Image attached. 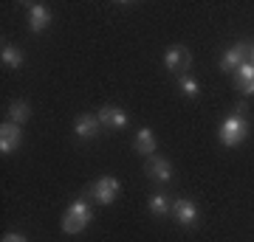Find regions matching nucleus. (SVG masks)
Returning <instances> with one entry per match:
<instances>
[{
    "label": "nucleus",
    "instance_id": "nucleus-7",
    "mask_svg": "<svg viewBox=\"0 0 254 242\" xmlns=\"http://www.w3.org/2000/svg\"><path fill=\"white\" fill-rule=\"evenodd\" d=\"M48 26H51V11H48V6H43V3H28V28L34 34H43Z\"/></svg>",
    "mask_w": 254,
    "mask_h": 242
},
{
    "label": "nucleus",
    "instance_id": "nucleus-9",
    "mask_svg": "<svg viewBox=\"0 0 254 242\" xmlns=\"http://www.w3.org/2000/svg\"><path fill=\"white\" fill-rule=\"evenodd\" d=\"M99 116H93V113H82L79 118H76V124H73V133H76V138H96V133H99Z\"/></svg>",
    "mask_w": 254,
    "mask_h": 242
},
{
    "label": "nucleus",
    "instance_id": "nucleus-3",
    "mask_svg": "<svg viewBox=\"0 0 254 242\" xmlns=\"http://www.w3.org/2000/svg\"><path fill=\"white\" fill-rule=\"evenodd\" d=\"M246 62H252V45L249 43H237V45H232L229 51H223V56H220V71L232 73V71H237V68L246 65Z\"/></svg>",
    "mask_w": 254,
    "mask_h": 242
},
{
    "label": "nucleus",
    "instance_id": "nucleus-19",
    "mask_svg": "<svg viewBox=\"0 0 254 242\" xmlns=\"http://www.w3.org/2000/svg\"><path fill=\"white\" fill-rule=\"evenodd\" d=\"M235 113H237V116H249V104H246V101H237Z\"/></svg>",
    "mask_w": 254,
    "mask_h": 242
},
{
    "label": "nucleus",
    "instance_id": "nucleus-18",
    "mask_svg": "<svg viewBox=\"0 0 254 242\" xmlns=\"http://www.w3.org/2000/svg\"><path fill=\"white\" fill-rule=\"evenodd\" d=\"M3 242H28V240L23 237V234H6V237H3Z\"/></svg>",
    "mask_w": 254,
    "mask_h": 242
},
{
    "label": "nucleus",
    "instance_id": "nucleus-6",
    "mask_svg": "<svg viewBox=\"0 0 254 242\" xmlns=\"http://www.w3.org/2000/svg\"><path fill=\"white\" fill-rule=\"evenodd\" d=\"M164 62H167V68L175 73H187L192 65V54L184 48V45H173L170 51H167V56H164Z\"/></svg>",
    "mask_w": 254,
    "mask_h": 242
},
{
    "label": "nucleus",
    "instance_id": "nucleus-17",
    "mask_svg": "<svg viewBox=\"0 0 254 242\" xmlns=\"http://www.w3.org/2000/svg\"><path fill=\"white\" fill-rule=\"evenodd\" d=\"M178 88H181V93H184V96H198V93H200L198 82H195V79H190V76H181V82H178Z\"/></svg>",
    "mask_w": 254,
    "mask_h": 242
},
{
    "label": "nucleus",
    "instance_id": "nucleus-5",
    "mask_svg": "<svg viewBox=\"0 0 254 242\" xmlns=\"http://www.w3.org/2000/svg\"><path fill=\"white\" fill-rule=\"evenodd\" d=\"M20 141H23V130H20V124H0V152L3 155H9V152H14L20 146Z\"/></svg>",
    "mask_w": 254,
    "mask_h": 242
},
{
    "label": "nucleus",
    "instance_id": "nucleus-13",
    "mask_svg": "<svg viewBox=\"0 0 254 242\" xmlns=\"http://www.w3.org/2000/svg\"><path fill=\"white\" fill-rule=\"evenodd\" d=\"M136 149L141 155H147V158L155 152V135H153V130H147V127L138 130V133H136Z\"/></svg>",
    "mask_w": 254,
    "mask_h": 242
},
{
    "label": "nucleus",
    "instance_id": "nucleus-8",
    "mask_svg": "<svg viewBox=\"0 0 254 242\" xmlns=\"http://www.w3.org/2000/svg\"><path fill=\"white\" fill-rule=\"evenodd\" d=\"M99 121L102 127H108V130H125L127 127V113L116 104H105L99 110Z\"/></svg>",
    "mask_w": 254,
    "mask_h": 242
},
{
    "label": "nucleus",
    "instance_id": "nucleus-11",
    "mask_svg": "<svg viewBox=\"0 0 254 242\" xmlns=\"http://www.w3.org/2000/svg\"><path fill=\"white\" fill-rule=\"evenodd\" d=\"M147 175L155 178V180H161V183H167V180L173 178V166H170V161H164L158 155H150V161H147Z\"/></svg>",
    "mask_w": 254,
    "mask_h": 242
},
{
    "label": "nucleus",
    "instance_id": "nucleus-12",
    "mask_svg": "<svg viewBox=\"0 0 254 242\" xmlns=\"http://www.w3.org/2000/svg\"><path fill=\"white\" fill-rule=\"evenodd\" d=\"M237 90L243 93V96H252L254 93V62H246L237 68Z\"/></svg>",
    "mask_w": 254,
    "mask_h": 242
},
{
    "label": "nucleus",
    "instance_id": "nucleus-2",
    "mask_svg": "<svg viewBox=\"0 0 254 242\" xmlns=\"http://www.w3.org/2000/svg\"><path fill=\"white\" fill-rule=\"evenodd\" d=\"M249 130H252L249 116H237V113H232V116L223 118V124H220V141L226 144V146H237L240 141L249 138Z\"/></svg>",
    "mask_w": 254,
    "mask_h": 242
},
{
    "label": "nucleus",
    "instance_id": "nucleus-20",
    "mask_svg": "<svg viewBox=\"0 0 254 242\" xmlns=\"http://www.w3.org/2000/svg\"><path fill=\"white\" fill-rule=\"evenodd\" d=\"M252 62H254V48H252Z\"/></svg>",
    "mask_w": 254,
    "mask_h": 242
},
{
    "label": "nucleus",
    "instance_id": "nucleus-15",
    "mask_svg": "<svg viewBox=\"0 0 254 242\" xmlns=\"http://www.w3.org/2000/svg\"><path fill=\"white\" fill-rule=\"evenodd\" d=\"M0 59L6 68H23V51L14 48V45H3V51H0Z\"/></svg>",
    "mask_w": 254,
    "mask_h": 242
},
{
    "label": "nucleus",
    "instance_id": "nucleus-4",
    "mask_svg": "<svg viewBox=\"0 0 254 242\" xmlns=\"http://www.w3.org/2000/svg\"><path fill=\"white\" fill-rule=\"evenodd\" d=\"M119 189H122L119 186V180L110 178V175H105V178H99L91 186V192H93V200H96L99 206H110V203L119 197Z\"/></svg>",
    "mask_w": 254,
    "mask_h": 242
},
{
    "label": "nucleus",
    "instance_id": "nucleus-1",
    "mask_svg": "<svg viewBox=\"0 0 254 242\" xmlns=\"http://www.w3.org/2000/svg\"><path fill=\"white\" fill-rule=\"evenodd\" d=\"M93 220V211L85 200H76L68 206V211L63 214V231L65 234H79L88 228V223Z\"/></svg>",
    "mask_w": 254,
    "mask_h": 242
},
{
    "label": "nucleus",
    "instance_id": "nucleus-16",
    "mask_svg": "<svg viewBox=\"0 0 254 242\" xmlns=\"http://www.w3.org/2000/svg\"><path fill=\"white\" fill-rule=\"evenodd\" d=\"M147 208H150V214H155V217H164L167 211H173L170 200L164 197L161 192H158V194H150V200H147Z\"/></svg>",
    "mask_w": 254,
    "mask_h": 242
},
{
    "label": "nucleus",
    "instance_id": "nucleus-14",
    "mask_svg": "<svg viewBox=\"0 0 254 242\" xmlns=\"http://www.w3.org/2000/svg\"><path fill=\"white\" fill-rule=\"evenodd\" d=\"M9 118L11 124H23L31 118V107H28V101H11L9 104Z\"/></svg>",
    "mask_w": 254,
    "mask_h": 242
},
{
    "label": "nucleus",
    "instance_id": "nucleus-10",
    "mask_svg": "<svg viewBox=\"0 0 254 242\" xmlns=\"http://www.w3.org/2000/svg\"><path fill=\"white\" fill-rule=\"evenodd\" d=\"M173 217L181 225H195V220H198V206H195L190 197L175 200V203H173Z\"/></svg>",
    "mask_w": 254,
    "mask_h": 242
}]
</instances>
